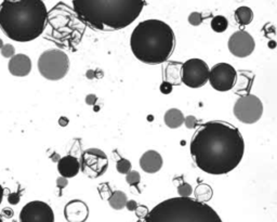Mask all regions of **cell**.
<instances>
[{
  "mask_svg": "<svg viewBox=\"0 0 277 222\" xmlns=\"http://www.w3.org/2000/svg\"><path fill=\"white\" fill-rule=\"evenodd\" d=\"M190 152L201 170L221 176L233 171L242 162L245 141L236 127L223 121H209L193 136Z\"/></svg>",
  "mask_w": 277,
  "mask_h": 222,
  "instance_id": "cell-1",
  "label": "cell"
},
{
  "mask_svg": "<svg viewBox=\"0 0 277 222\" xmlns=\"http://www.w3.org/2000/svg\"><path fill=\"white\" fill-rule=\"evenodd\" d=\"M145 0H73L78 20L96 30L126 28L142 12Z\"/></svg>",
  "mask_w": 277,
  "mask_h": 222,
  "instance_id": "cell-2",
  "label": "cell"
},
{
  "mask_svg": "<svg viewBox=\"0 0 277 222\" xmlns=\"http://www.w3.org/2000/svg\"><path fill=\"white\" fill-rule=\"evenodd\" d=\"M47 22L48 10L43 0H3L0 4V28L11 40L37 39Z\"/></svg>",
  "mask_w": 277,
  "mask_h": 222,
  "instance_id": "cell-3",
  "label": "cell"
},
{
  "mask_svg": "<svg viewBox=\"0 0 277 222\" xmlns=\"http://www.w3.org/2000/svg\"><path fill=\"white\" fill-rule=\"evenodd\" d=\"M176 37L170 26L160 20L139 23L130 38L134 56L145 64H161L168 61L175 49Z\"/></svg>",
  "mask_w": 277,
  "mask_h": 222,
  "instance_id": "cell-4",
  "label": "cell"
},
{
  "mask_svg": "<svg viewBox=\"0 0 277 222\" xmlns=\"http://www.w3.org/2000/svg\"><path fill=\"white\" fill-rule=\"evenodd\" d=\"M144 222H223L211 206L192 197H172L156 205Z\"/></svg>",
  "mask_w": 277,
  "mask_h": 222,
  "instance_id": "cell-5",
  "label": "cell"
},
{
  "mask_svg": "<svg viewBox=\"0 0 277 222\" xmlns=\"http://www.w3.org/2000/svg\"><path fill=\"white\" fill-rule=\"evenodd\" d=\"M70 70V59L64 51L49 49L40 55L38 71L40 75L48 81H61Z\"/></svg>",
  "mask_w": 277,
  "mask_h": 222,
  "instance_id": "cell-6",
  "label": "cell"
},
{
  "mask_svg": "<svg viewBox=\"0 0 277 222\" xmlns=\"http://www.w3.org/2000/svg\"><path fill=\"white\" fill-rule=\"evenodd\" d=\"M233 113L243 124L252 125L257 123L263 114V104L261 100L252 93L238 98L234 104Z\"/></svg>",
  "mask_w": 277,
  "mask_h": 222,
  "instance_id": "cell-7",
  "label": "cell"
},
{
  "mask_svg": "<svg viewBox=\"0 0 277 222\" xmlns=\"http://www.w3.org/2000/svg\"><path fill=\"white\" fill-rule=\"evenodd\" d=\"M209 71L208 64L201 59H190L181 66V82L189 88L197 89L205 86L208 82Z\"/></svg>",
  "mask_w": 277,
  "mask_h": 222,
  "instance_id": "cell-8",
  "label": "cell"
},
{
  "mask_svg": "<svg viewBox=\"0 0 277 222\" xmlns=\"http://www.w3.org/2000/svg\"><path fill=\"white\" fill-rule=\"evenodd\" d=\"M107 155L100 149H88L82 153L80 170L89 178H99L106 172Z\"/></svg>",
  "mask_w": 277,
  "mask_h": 222,
  "instance_id": "cell-9",
  "label": "cell"
},
{
  "mask_svg": "<svg viewBox=\"0 0 277 222\" xmlns=\"http://www.w3.org/2000/svg\"><path fill=\"white\" fill-rule=\"evenodd\" d=\"M208 81L217 91L226 92L232 90L237 81V72L227 63H218L209 71Z\"/></svg>",
  "mask_w": 277,
  "mask_h": 222,
  "instance_id": "cell-10",
  "label": "cell"
},
{
  "mask_svg": "<svg viewBox=\"0 0 277 222\" xmlns=\"http://www.w3.org/2000/svg\"><path fill=\"white\" fill-rule=\"evenodd\" d=\"M20 222H54V213L47 203L33 200L21 210Z\"/></svg>",
  "mask_w": 277,
  "mask_h": 222,
  "instance_id": "cell-11",
  "label": "cell"
},
{
  "mask_svg": "<svg viewBox=\"0 0 277 222\" xmlns=\"http://www.w3.org/2000/svg\"><path fill=\"white\" fill-rule=\"evenodd\" d=\"M228 50L234 56L247 57L255 48L253 37L246 30H237L231 35L227 42Z\"/></svg>",
  "mask_w": 277,
  "mask_h": 222,
  "instance_id": "cell-12",
  "label": "cell"
},
{
  "mask_svg": "<svg viewBox=\"0 0 277 222\" xmlns=\"http://www.w3.org/2000/svg\"><path fill=\"white\" fill-rule=\"evenodd\" d=\"M88 206L82 200H72L64 208V216L67 222H85L88 219Z\"/></svg>",
  "mask_w": 277,
  "mask_h": 222,
  "instance_id": "cell-13",
  "label": "cell"
},
{
  "mask_svg": "<svg viewBox=\"0 0 277 222\" xmlns=\"http://www.w3.org/2000/svg\"><path fill=\"white\" fill-rule=\"evenodd\" d=\"M9 72L17 77H25L32 71V61L29 56L23 54L14 55L9 61Z\"/></svg>",
  "mask_w": 277,
  "mask_h": 222,
  "instance_id": "cell-14",
  "label": "cell"
},
{
  "mask_svg": "<svg viewBox=\"0 0 277 222\" xmlns=\"http://www.w3.org/2000/svg\"><path fill=\"white\" fill-rule=\"evenodd\" d=\"M57 170L61 177L66 179L74 178L80 171V163L75 156L66 155L57 161Z\"/></svg>",
  "mask_w": 277,
  "mask_h": 222,
  "instance_id": "cell-15",
  "label": "cell"
},
{
  "mask_svg": "<svg viewBox=\"0 0 277 222\" xmlns=\"http://www.w3.org/2000/svg\"><path fill=\"white\" fill-rule=\"evenodd\" d=\"M140 166L148 173L158 172L163 167V157L156 151H148L140 158Z\"/></svg>",
  "mask_w": 277,
  "mask_h": 222,
  "instance_id": "cell-16",
  "label": "cell"
},
{
  "mask_svg": "<svg viewBox=\"0 0 277 222\" xmlns=\"http://www.w3.org/2000/svg\"><path fill=\"white\" fill-rule=\"evenodd\" d=\"M164 121L171 129L179 128L184 123V114L177 109H170L165 113Z\"/></svg>",
  "mask_w": 277,
  "mask_h": 222,
  "instance_id": "cell-17",
  "label": "cell"
},
{
  "mask_svg": "<svg viewBox=\"0 0 277 222\" xmlns=\"http://www.w3.org/2000/svg\"><path fill=\"white\" fill-rule=\"evenodd\" d=\"M128 202L126 193L123 191H114L111 193L108 197L109 206L115 210H122L126 207V204Z\"/></svg>",
  "mask_w": 277,
  "mask_h": 222,
  "instance_id": "cell-18",
  "label": "cell"
},
{
  "mask_svg": "<svg viewBox=\"0 0 277 222\" xmlns=\"http://www.w3.org/2000/svg\"><path fill=\"white\" fill-rule=\"evenodd\" d=\"M235 19L239 25H249L253 20L252 10L249 7H239L235 10Z\"/></svg>",
  "mask_w": 277,
  "mask_h": 222,
  "instance_id": "cell-19",
  "label": "cell"
},
{
  "mask_svg": "<svg viewBox=\"0 0 277 222\" xmlns=\"http://www.w3.org/2000/svg\"><path fill=\"white\" fill-rule=\"evenodd\" d=\"M228 28V21L223 15H217L211 20V28L217 33H223Z\"/></svg>",
  "mask_w": 277,
  "mask_h": 222,
  "instance_id": "cell-20",
  "label": "cell"
},
{
  "mask_svg": "<svg viewBox=\"0 0 277 222\" xmlns=\"http://www.w3.org/2000/svg\"><path fill=\"white\" fill-rule=\"evenodd\" d=\"M195 194H196V198L195 199L200 200V202L205 203L206 200L210 199L211 195H212V191H211V189L209 188V187L205 186V184H201V186L197 187Z\"/></svg>",
  "mask_w": 277,
  "mask_h": 222,
  "instance_id": "cell-21",
  "label": "cell"
},
{
  "mask_svg": "<svg viewBox=\"0 0 277 222\" xmlns=\"http://www.w3.org/2000/svg\"><path fill=\"white\" fill-rule=\"evenodd\" d=\"M116 168L120 174H127L131 170V163L126 160V158H120V160L117 161Z\"/></svg>",
  "mask_w": 277,
  "mask_h": 222,
  "instance_id": "cell-22",
  "label": "cell"
},
{
  "mask_svg": "<svg viewBox=\"0 0 277 222\" xmlns=\"http://www.w3.org/2000/svg\"><path fill=\"white\" fill-rule=\"evenodd\" d=\"M177 193H179L180 197H191L193 194V189L191 184L187 182H181L177 187Z\"/></svg>",
  "mask_w": 277,
  "mask_h": 222,
  "instance_id": "cell-23",
  "label": "cell"
},
{
  "mask_svg": "<svg viewBox=\"0 0 277 222\" xmlns=\"http://www.w3.org/2000/svg\"><path fill=\"white\" fill-rule=\"evenodd\" d=\"M126 181L129 186H133V187L138 188V184L141 181L140 173L135 170H130L126 176Z\"/></svg>",
  "mask_w": 277,
  "mask_h": 222,
  "instance_id": "cell-24",
  "label": "cell"
},
{
  "mask_svg": "<svg viewBox=\"0 0 277 222\" xmlns=\"http://www.w3.org/2000/svg\"><path fill=\"white\" fill-rule=\"evenodd\" d=\"M0 50H1V56L3 57H9V59H11V57L15 55L14 47L12 45H10V44L3 45L2 48Z\"/></svg>",
  "mask_w": 277,
  "mask_h": 222,
  "instance_id": "cell-25",
  "label": "cell"
},
{
  "mask_svg": "<svg viewBox=\"0 0 277 222\" xmlns=\"http://www.w3.org/2000/svg\"><path fill=\"white\" fill-rule=\"evenodd\" d=\"M189 23L193 26H198L202 23V15L200 12H192L189 17Z\"/></svg>",
  "mask_w": 277,
  "mask_h": 222,
  "instance_id": "cell-26",
  "label": "cell"
},
{
  "mask_svg": "<svg viewBox=\"0 0 277 222\" xmlns=\"http://www.w3.org/2000/svg\"><path fill=\"white\" fill-rule=\"evenodd\" d=\"M184 124L186 126V128H189V129H194L195 127L197 126V119L195 116H187V117H184Z\"/></svg>",
  "mask_w": 277,
  "mask_h": 222,
  "instance_id": "cell-27",
  "label": "cell"
},
{
  "mask_svg": "<svg viewBox=\"0 0 277 222\" xmlns=\"http://www.w3.org/2000/svg\"><path fill=\"white\" fill-rule=\"evenodd\" d=\"M172 89H174V87H172V84L169 82H164L163 83L160 84V91H161V93H164V94L171 93Z\"/></svg>",
  "mask_w": 277,
  "mask_h": 222,
  "instance_id": "cell-28",
  "label": "cell"
},
{
  "mask_svg": "<svg viewBox=\"0 0 277 222\" xmlns=\"http://www.w3.org/2000/svg\"><path fill=\"white\" fill-rule=\"evenodd\" d=\"M67 184H69V182H67V179H66V178H63V177L57 178L56 186H57V188H59L60 190L64 189V188L67 186Z\"/></svg>",
  "mask_w": 277,
  "mask_h": 222,
  "instance_id": "cell-29",
  "label": "cell"
},
{
  "mask_svg": "<svg viewBox=\"0 0 277 222\" xmlns=\"http://www.w3.org/2000/svg\"><path fill=\"white\" fill-rule=\"evenodd\" d=\"M98 101V97L96 96V94H88V96L86 97V103L88 105H95Z\"/></svg>",
  "mask_w": 277,
  "mask_h": 222,
  "instance_id": "cell-30",
  "label": "cell"
},
{
  "mask_svg": "<svg viewBox=\"0 0 277 222\" xmlns=\"http://www.w3.org/2000/svg\"><path fill=\"white\" fill-rule=\"evenodd\" d=\"M135 211H137V216L138 217H144L145 218V216L148 215V209H146L144 206H138V208L135 209Z\"/></svg>",
  "mask_w": 277,
  "mask_h": 222,
  "instance_id": "cell-31",
  "label": "cell"
},
{
  "mask_svg": "<svg viewBox=\"0 0 277 222\" xmlns=\"http://www.w3.org/2000/svg\"><path fill=\"white\" fill-rule=\"evenodd\" d=\"M126 207L130 211H135V209L138 208V204H137V202H135V200H128L127 204H126Z\"/></svg>",
  "mask_w": 277,
  "mask_h": 222,
  "instance_id": "cell-32",
  "label": "cell"
},
{
  "mask_svg": "<svg viewBox=\"0 0 277 222\" xmlns=\"http://www.w3.org/2000/svg\"><path fill=\"white\" fill-rule=\"evenodd\" d=\"M3 215L6 218H11L13 216V210H11L10 208H4L3 209Z\"/></svg>",
  "mask_w": 277,
  "mask_h": 222,
  "instance_id": "cell-33",
  "label": "cell"
},
{
  "mask_svg": "<svg viewBox=\"0 0 277 222\" xmlns=\"http://www.w3.org/2000/svg\"><path fill=\"white\" fill-rule=\"evenodd\" d=\"M2 198H3V189L1 187V184H0V204L2 202Z\"/></svg>",
  "mask_w": 277,
  "mask_h": 222,
  "instance_id": "cell-34",
  "label": "cell"
},
{
  "mask_svg": "<svg viewBox=\"0 0 277 222\" xmlns=\"http://www.w3.org/2000/svg\"><path fill=\"white\" fill-rule=\"evenodd\" d=\"M2 46H3V42H2V40H1V39H0V49L2 48Z\"/></svg>",
  "mask_w": 277,
  "mask_h": 222,
  "instance_id": "cell-35",
  "label": "cell"
},
{
  "mask_svg": "<svg viewBox=\"0 0 277 222\" xmlns=\"http://www.w3.org/2000/svg\"><path fill=\"white\" fill-rule=\"evenodd\" d=\"M0 222H2V220H1V219H0Z\"/></svg>",
  "mask_w": 277,
  "mask_h": 222,
  "instance_id": "cell-36",
  "label": "cell"
}]
</instances>
